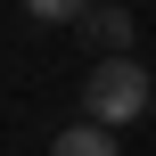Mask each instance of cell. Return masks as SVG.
Wrapping results in <instances>:
<instances>
[{
  "label": "cell",
  "instance_id": "4",
  "mask_svg": "<svg viewBox=\"0 0 156 156\" xmlns=\"http://www.w3.org/2000/svg\"><path fill=\"white\" fill-rule=\"evenodd\" d=\"M16 8H25V16H41V25H82L99 0H16Z\"/></svg>",
  "mask_w": 156,
  "mask_h": 156
},
{
  "label": "cell",
  "instance_id": "1",
  "mask_svg": "<svg viewBox=\"0 0 156 156\" xmlns=\"http://www.w3.org/2000/svg\"><path fill=\"white\" fill-rule=\"evenodd\" d=\"M82 115L107 123V132H123L132 115H156V74L132 66V58H99L82 74Z\"/></svg>",
  "mask_w": 156,
  "mask_h": 156
},
{
  "label": "cell",
  "instance_id": "2",
  "mask_svg": "<svg viewBox=\"0 0 156 156\" xmlns=\"http://www.w3.org/2000/svg\"><path fill=\"white\" fill-rule=\"evenodd\" d=\"M82 33H90V49H99V58H132V8H90V16H82Z\"/></svg>",
  "mask_w": 156,
  "mask_h": 156
},
{
  "label": "cell",
  "instance_id": "3",
  "mask_svg": "<svg viewBox=\"0 0 156 156\" xmlns=\"http://www.w3.org/2000/svg\"><path fill=\"white\" fill-rule=\"evenodd\" d=\"M49 156H123V148H115V132H107V123H90V115H82V123H66V132L49 140Z\"/></svg>",
  "mask_w": 156,
  "mask_h": 156
}]
</instances>
